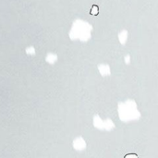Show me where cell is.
<instances>
[{
    "label": "cell",
    "instance_id": "6da1fadb",
    "mask_svg": "<svg viewBox=\"0 0 158 158\" xmlns=\"http://www.w3.org/2000/svg\"><path fill=\"white\" fill-rule=\"evenodd\" d=\"M90 13H91V15L96 16L99 13V7H98V6L94 5L93 7H92V9H91V11H90Z\"/></svg>",
    "mask_w": 158,
    "mask_h": 158
},
{
    "label": "cell",
    "instance_id": "7a4b0ae2",
    "mask_svg": "<svg viewBox=\"0 0 158 158\" xmlns=\"http://www.w3.org/2000/svg\"><path fill=\"white\" fill-rule=\"evenodd\" d=\"M124 158H139V156L136 154H128L124 156Z\"/></svg>",
    "mask_w": 158,
    "mask_h": 158
}]
</instances>
